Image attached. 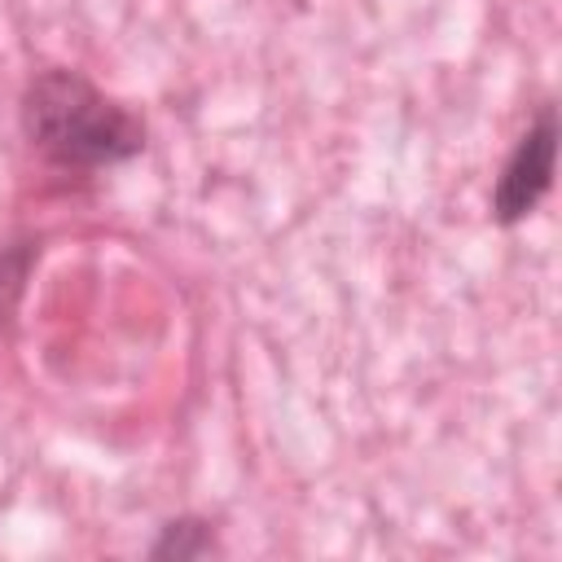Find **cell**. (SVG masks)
<instances>
[{"label":"cell","mask_w":562,"mask_h":562,"mask_svg":"<svg viewBox=\"0 0 562 562\" xmlns=\"http://www.w3.org/2000/svg\"><path fill=\"white\" fill-rule=\"evenodd\" d=\"M553 154H558V114H553V105H544L536 114V123L518 136L514 154L505 158V167L496 176V189H492V220L496 224L509 228L540 206V198L553 184Z\"/></svg>","instance_id":"obj_2"},{"label":"cell","mask_w":562,"mask_h":562,"mask_svg":"<svg viewBox=\"0 0 562 562\" xmlns=\"http://www.w3.org/2000/svg\"><path fill=\"white\" fill-rule=\"evenodd\" d=\"M215 531L202 518H176L162 527V536L149 544V558H202L215 553Z\"/></svg>","instance_id":"obj_3"},{"label":"cell","mask_w":562,"mask_h":562,"mask_svg":"<svg viewBox=\"0 0 562 562\" xmlns=\"http://www.w3.org/2000/svg\"><path fill=\"white\" fill-rule=\"evenodd\" d=\"M26 140L66 171H97L145 149V123L79 70H40L22 92Z\"/></svg>","instance_id":"obj_1"}]
</instances>
